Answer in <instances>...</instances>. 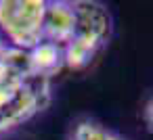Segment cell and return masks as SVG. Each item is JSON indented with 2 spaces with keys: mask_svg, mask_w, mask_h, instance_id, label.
<instances>
[{
  "mask_svg": "<svg viewBox=\"0 0 153 140\" xmlns=\"http://www.w3.org/2000/svg\"><path fill=\"white\" fill-rule=\"evenodd\" d=\"M71 140H109V132L92 121H80L74 130Z\"/></svg>",
  "mask_w": 153,
  "mask_h": 140,
  "instance_id": "52a82bcc",
  "label": "cell"
},
{
  "mask_svg": "<svg viewBox=\"0 0 153 140\" xmlns=\"http://www.w3.org/2000/svg\"><path fill=\"white\" fill-rule=\"evenodd\" d=\"M4 48H7V46H4V42L0 40V55H2V50H4Z\"/></svg>",
  "mask_w": 153,
  "mask_h": 140,
  "instance_id": "9c48e42d",
  "label": "cell"
},
{
  "mask_svg": "<svg viewBox=\"0 0 153 140\" xmlns=\"http://www.w3.org/2000/svg\"><path fill=\"white\" fill-rule=\"evenodd\" d=\"M44 0H0V29L15 48L32 50L44 40Z\"/></svg>",
  "mask_w": 153,
  "mask_h": 140,
  "instance_id": "6da1fadb",
  "label": "cell"
},
{
  "mask_svg": "<svg viewBox=\"0 0 153 140\" xmlns=\"http://www.w3.org/2000/svg\"><path fill=\"white\" fill-rule=\"evenodd\" d=\"M30 65H32V73H38V75H44L51 80L65 65L63 48L53 42L42 40L38 46H34L30 50Z\"/></svg>",
  "mask_w": 153,
  "mask_h": 140,
  "instance_id": "5b68a950",
  "label": "cell"
},
{
  "mask_svg": "<svg viewBox=\"0 0 153 140\" xmlns=\"http://www.w3.org/2000/svg\"><path fill=\"white\" fill-rule=\"evenodd\" d=\"M76 34V15L71 2H46L42 38L57 46H67Z\"/></svg>",
  "mask_w": 153,
  "mask_h": 140,
  "instance_id": "277c9868",
  "label": "cell"
},
{
  "mask_svg": "<svg viewBox=\"0 0 153 140\" xmlns=\"http://www.w3.org/2000/svg\"><path fill=\"white\" fill-rule=\"evenodd\" d=\"M101 46L88 42V40H80L74 38L67 46H63V57H65V65L69 69H84L92 63V59L97 57Z\"/></svg>",
  "mask_w": 153,
  "mask_h": 140,
  "instance_id": "8992f818",
  "label": "cell"
},
{
  "mask_svg": "<svg viewBox=\"0 0 153 140\" xmlns=\"http://www.w3.org/2000/svg\"><path fill=\"white\" fill-rule=\"evenodd\" d=\"M71 7H74V15H76L74 38L88 40L97 46H103L111 34V17H109L107 9L99 2H90V0L71 2Z\"/></svg>",
  "mask_w": 153,
  "mask_h": 140,
  "instance_id": "7a4b0ae2",
  "label": "cell"
},
{
  "mask_svg": "<svg viewBox=\"0 0 153 140\" xmlns=\"http://www.w3.org/2000/svg\"><path fill=\"white\" fill-rule=\"evenodd\" d=\"M145 117H147V121L153 125V98H151V102H149L147 109H145Z\"/></svg>",
  "mask_w": 153,
  "mask_h": 140,
  "instance_id": "ba28073f",
  "label": "cell"
},
{
  "mask_svg": "<svg viewBox=\"0 0 153 140\" xmlns=\"http://www.w3.org/2000/svg\"><path fill=\"white\" fill-rule=\"evenodd\" d=\"M38 111V102L23 82L13 86H0V132L27 121Z\"/></svg>",
  "mask_w": 153,
  "mask_h": 140,
  "instance_id": "3957f363",
  "label": "cell"
}]
</instances>
